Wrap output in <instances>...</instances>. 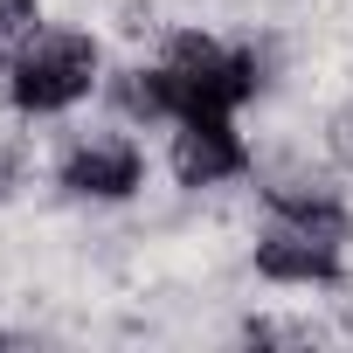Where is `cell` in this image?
<instances>
[{
    "mask_svg": "<svg viewBox=\"0 0 353 353\" xmlns=\"http://www.w3.org/2000/svg\"><path fill=\"white\" fill-rule=\"evenodd\" d=\"M250 270L270 291H332L353 277V201L263 208L250 229Z\"/></svg>",
    "mask_w": 353,
    "mask_h": 353,
    "instance_id": "obj_1",
    "label": "cell"
},
{
    "mask_svg": "<svg viewBox=\"0 0 353 353\" xmlns=\"http://www.w3.org/2000/svg\"><path fill=\"white\" fill-rule=\"evenodd\" d=\"M104 77H111V42H104V28H90V21H77V14H70V21L49 14L0 83H8V104H14L28 125H63V118H77L90 97H104Z\"/></svg>",
    "mask_w": 353,
    "mask_h": 353,
    "instance_id": "obj_2",
    "label": "cell"
},
{
    "mask_svg": "<svg viewBox=\"0 0 353 353\" xmlns=\"http://www.w3.org/2000/svg\"><path fill=\"white\" fill-rule=\"evenodd\" d=\"M56 201L77 215H125L145 201L152 188V152L139 145L132 125L104 118V125H70L56 139Z\"/></svg>",
    "mask_w": 353,
    "mask_h": 353,
    "instance_id": "obj_3",
    "label": "cell"
},
{
    "mask_svg": "<svg viewBox=\"0 0 353 353\" xmlns=\"http://www.w3.org/2000/svg\"><path fill=\"white\" fill-rule=\"evenodd\" d=\"M256 173V145L243 132V118L229 111H188V118H173L166 125V181L173 194H222V188H243Z\"/></svg>",
    "mask_w": 353,
    "mask_h": 353,
    "instance_id": "obj_4",
    "label": "cell"
},
{
    "mask_svg": "<svg viewBox=\"0 0 353 353\" xmlns=\"http://www.w3.org/2000/svg\"><path fill=\"white\" fill-rule=\"evenodd\" d=\"M104 118H118V125H132V132H166L173 118V90H166V70H159V56L152 49H125L118 63H111V77H104Z\"/></svg>",
    "mask_w": 353,
    "mask_h": 353,
    "instance_id": "obj_5",
    "label": "cell"
},
{
    "mask_svg": "<svg viewBox=\"0 0 353 353\" xmlns=\"http://www.w3.org/2000/svg\"><path fill=\"white\" fill-rule=\"evenodd\" d=\"M42 21H49V0H0V77L14 70V56L35 42Z\"/></svg>",
    "mask_w": 353,
    "mask_h": 353,
    "instance_id": "obj_6",
    "label": "cell"
},
{
    "mask_svg": "<svg viewBox=\"0 0 353 353\" xmlns=\"http://www.w3.org/2000/svg\"><path fill=\"white\" fill-rule=\"evenodd\" d=\"M21 339V325H8V319H0V346H14Z\"/></svg>",
    "mask_w": 353,
    "mask_h": 353,
    "instance_id": "obj_7",
    "label": "cell"
},
{
    "mask_svg": "<svg viewBox=\"0 0 353 353\" xmlns=\"http://www.w3.org/2000/svg\"><path fill=\"white\" fill-rule=\"evenodd\" d=\"M346 104H353V97H346Z\"/></svg>",
    "mask_w": 353,
    "mask_h": 353,
    "instance_id": "obj_8",
    "label": "cell"
}]
</instances>
